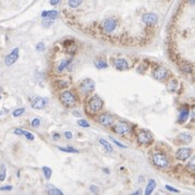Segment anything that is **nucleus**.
Returning <instances> with one entry per match:
<instances>
[{
    "mask_svg": "<svg viewBox=\"0 0 195 195\" xmlns=\"http://www.w3.org/2000/svg\"><path fill=\"white\" fill-rule=\"evenodd\" d=\"M60 100H61V103L66 107L74 106V105L76 104V97H75L74 94L70 91L63 92V93L60 95Z\"/></svg>",
    "mask_w": 195,
    "mask_h": 195,
    "instance_id": "f257e3e1",
    "label": "nucleus"
},
{
    "mask_svg": "<svg viewBox=\"0 0 195 195\" xmlns=\"http://www.w3.org/2000/svg\"><path fill=\"white\" fill-rule=\"evenodd\" d=\"M104 106V102L99 96L95 95L94 97L91 98V100L88 102V110L91 112H97Z\"/></svg>",
    "mask_w": 195,
    "mask_h": 195,
    "instance_id": "f03ea898",
    "label": "nucleus"
},
{
    "mask_svg": "<svg viewBox=\"0 0 195 195\" xmlns=\"http://www.w3.org/2000/svg\"><path fill=\"white\" fill-rule=\"evenodd\" d=\"M153 141V135L146 130H141L137 134V143L140 145H147Z\"/></svg>",
    "mask_w": 195,
    "mask_h": 195,
    "instance_id": "7ed1b4c3",
    "label": "nucleus"
},
{
    "mask_svg": "<svg viewBox=\"0 0 195 195\" xmlns=\"http://www.w3.org/2000/svg\"><path fill=\"white\" fill-rule=\"evenodd\" d=\"M153 162L159 168H166L168 166V159L164 154H154L153 155Z\"/></svg>",
    "mask_w": 195,
    "mask_h": 195,
    "instance_id": "20e7f679",
    "label": "nucleus"
},
{
    "mask_svg": "<svg viewBox=\"0 0 195 195\" xmlns=\"http://www.w3.org/2000/svg\"><path fill=\"white\" fill-rule=\"evenodd\" d=\"M95 89V82L91 79H85L81 84V92L83 94H89Z\"/></svg>",
    "mask_w": 195,
    "mask_h": 195,
    "instance_id": "39448f33",
    "label": "nucleus"
},
{
    "mask_svg": "<svg viewBox=\"0 0 195 195\" xmlns=\"http://www.w3.org/2000/svg\"><path fill=\"white\" fill-rule=\"evenodd\" d=\"M116 27H117V22L112 18H108V19H106L103 22V29H104V31L106 33H112V32H114Z\"/></svg>",
    "mask_w": 195,
    "mask_h": 195,
    "instance_id": "423d86ee",
    "label": "nucleus"
},
{
    "mask_svg": "<svg viewBox=\"0 0 195 195\" xmlns=\"http://www.w3.org/2000/svg\"><path fill=\"white\" fill-rule=\"evenodd\" d=\"M19 52H20V49L19 48H14V49L12 50V51L10 52V54L8 55V56L6 57V59H4V62H6V65L8 66H12L13 63L15 62V61L18 60V58H19Z\"/></svg>",
    "mask_w": 195,
    "mask_h": 195,
    "instance_id": "0eeeda50",
    "label": "nucleus"
},
{
    "mask_svg": "<svg viewBox=\"0 0 195 195\" xmlns=\"http://www.w3.org/2000/svg\"><path fill=\"white\" fill-rule=\"evenodd\" d=\"M114 132L117 133V134H120V135H123L125 134V133L130 132V125L128 124L127 122H123V121H119V122H117V124L114 125L113 128Z\"/></svg>",
    "mask_w": 195,
    "mask_h": 195,
    "instance_id": "6e6552de",
    "label": "nucleus"
},
{
    "mask_svg": "<svg viewBox=\"0 0 195 195\" xmlns=\"http://www.w3.org/2000/svg\"><path fill=\"white\" fill-rule=\"evenodd\" d=\"M142 21L145 23V24L154 25L158 22V15L155 14V13H145L142 17Z\"/></svg>",
    "mask_w": 195,
    "mask_h": 195,
    "instance_id": "1a4fd4ad",
    "label": "nucleus"
},
{
    "mask_svg": "<svg viewBox=\"0 0 195 195\" xmlns=\"http://www.w3.org/2000/svg\"><path fill=\"white\" fill-rule=\"evenodd\" d=\"M191 154H192V150H190V148L182 147V148H179V150H177L176 156L179 160H187V158H190Z\"/></svg>",
    "mask_w": 195,
    "mask_h": 195,
    "instance_id": "9d476101",
    "label": "nucleus"
},
{
    "mask_svg": "<svg viewBox=\"0 0 195 195\" xmlns=\"http://www.w3.org/2000/svg\"><path fill=\"white\" fill-rule=\"evenodd\" d=\"M47 106V100L42 97H35L32 100V108L34 109H44Z\"/></svg>",
    "mask_w": 195,
    "mask_h": 195,
    "instance_id": "9b49d317",
    "label": "nucleus"
},
{
    "mask_svg": "<svg viewBox=\"0 0 195 195\" xmlns=\"http://www.w3.org/2000/svg\"><path fill=\"white\" fill-rule=\"evenodd\" d=\"M167 76H168V71H167V69L162 68V66H159V68H157L154 71V77H155L156 80L162 81V80H165Z\"/></svg>",
    "mask_w": 195,
    "mask_h": 195,
    "instance_id": "f8f14e48",
    "label": "nucleus"
},
{
    "mask_svg": "<svg viewBox=\"0 0 195 195\" xmlns=\"http://www.w3.org/2000/svg\"><path fill=\"white\" fill-rule=\"evenodd\" d=\"M113 66H114V68L118 69V70H127V69H129V62L123 58L116 59V60L113 61Z\"/></svg>",
    "mask_w": 195,
    "mask_h": 195,
    "instance_id": "ddd939ff",
    "label": "nucleus"
},
{
    "mask_svg": "<svg viewBox=\"0 0 195 195\" xmlns=\"http://www.w3.org/2000/svg\"><path fill=\"white\" fill-rule=\"evenodd\" d=\"M112 122H113V118L108 113H104L103 116L99 117V123L104 127H109Z\"/></svg>",
    "mask_w": 195,
    "mask_h": 195,
    "instance_id": "4468645a",
    "label": "nucleus"
},
{
    "mask_svg": "<svg viewBox=\"0 0 195 195\" xmlns=\"http://www.w3.org/2000/svg\"><path fill=\"white\" fill-rule=\"evenodd\" d=\"M45 189H46V192H47L48 194H50V195H62V191H60V190L58 189V187H56L55 185H52V184H46V187H45Z\"/></svg>",
    "mask_w": 195,
    "mask_h": 195,
    "instance_id": "2eb2a0df",
    "label": "nucleus"
},
{
    "mask_svg": "<svg viewBox=\"0 0 195 195\" xmlns=\"http://www.w3.org/2000/svg\"><path fill=\"white\" fill-rule=\"evenodd\" d=\"M189 114H190V110L187 108H183L181 110L180 114H179V123H181V124L184 123L187 120V118H189Z\"/></svg>",
    "mask_w": 195,
    "mask_h": 195,
    "instance_id": "dca6fc26",
    "label": "nucleus"
},
{
    "mask_svg": "<svg viewBox=\"0 0 195 195\" xmlns=\"http://www.w3.org/2000/svg\"><path fill=\"white\" fill-rule=\"evenodd\" d=\"M179 140H180L182 143H184V144H189L190 142L192 141V136H191V134L190 133H187V132H183V133H180L179 134Z\"/></svg>",
    "mask_w": 195,
    "mask_h": 195,
    "instance_id": "f3484780",
    "label": "nucleus"
},
{
    "mask_svg": "<svg viewBox=\"0 0 195 195\" xmlns=\"http://www.w3.org/2000/svg\"><path fill=\"white\" fill-rule=\"evenodd\" d=\"M156 187V181L154 180V179H150V181H148L147 183V187H146V190H145V195H150L153 193V191L155 190Z\"/></svg>",
    "mask_w": 195,
    "mask_h": 195,
    "instance_id": "a211bd4d",
    "label": "nucleus"
},
{
    "mask_svg": "<svg viewBox=\"0 0 195 195\" xmlns=\"http://www.w3.org/2000/svg\"><path fill=\"white\" fill-rule=\"evenodd\" d=\"M58 11L56 10H51V11H44L42 12V17L43 18H49V19H56L57 17H58Z\"/></svg>",
    "mask_w": 195,
    "mask_h": 195,
    "instance_id": "6ab92c4d",
    "label": "nucleus"
},
{
    "mask_svg": "<svg viewBox=\"0 0 195 195\" xmlns=\"http://www.w3.org/2000/svg\"><path fill=\"white\" fill-rule=\"evenodd\" d=\"M71 61H72V59H63L62 61H61L60 63H59L58 68H57V70L59 71V72H62L63 70H65L66 68H68L69 65L71 63Z\"/></svg>",
    "mask_w": 195,
    "mask_h": 195,
    "instance_id": "aec40b11",
    "label": "nucleus"
},
{
    "mask_svg": "<svg viewBox=\"0 0 195 195\" xmlns=\"http://www.w3.org/2000/svg\"><path fill=\"white\" fill-rule=\"evenodd\" d=\"M177 86H178V83H177L176 80H171L170 83L167 85V91H168L169 93H173V92L176 91Z\"/></svg>",
    "mask_w": 195,
    "mask_h": 195,
    "instance_id": "412c9836",
    "label": "nucleus"
},
{
    "mask_svg": "<svg viewBox=\"0 0 195 195\" xmlns=\"http://www.w3.org/2000/svg\"><path fill=\"white\" fill-rule=\"evenodd\" d=\"M95 66L96 68L98 69H106L108 65H107V62L105 60H103V59H97V60H95Z\"/></svg>",
    "mask_w": 195,
    "mask_h": 195,
    "instance_id": "4be33fe9",
    "label": "nucleus"
},
{
    "mask_svg": "<svg viewBox=\"0 0 195 195\" xmlns=\"http://www.w3.org/2000/svg\"><path fill=\"white\" fill-rule=\"evenodd\" d=\"M99 143L102 144L103 146H104L105 148H106L108 152H112L113 150V148H112V146H111V144L109 143V142H107L106 140H103V139H100L99 140Z\"/></svg>",
    "mask_w": 195,
    "mask_h": 195,
    "instance_id": "5701e85b",
    "label": "nucleus"
},
{
    "mask_svg": "<svg viewBox=\"0 0 195 195\" xmlns=\"http://www.w3.org/2000/svg\"><path fill=\"white\" fill-rule=\"evenodd\" d=\"M81 3H82V0H68L69 7H71V8H73V9L77 8Z\"/></svg>",
    "mask_w": 195,
    "mask_h": 195,
    "instance_id": "b1692460",
    "label": "nucleus"
},
{
    "mask_svg": "<svg viewBox=\"0 0 195 195\" xmlns=\"http://www.w3.org/2000/svg\"><path fill=\"white\" fill-rule=\"evenodd\" d=\"M43 172H44V174H45V178L47 179V180H49V179L51 178L52 171L49 167H46V166L43 167Z\"/></svg>",
    "mask_w": 195,
    "mask_h": 195,
    "instance_id": "393cba45",
    "label": "nucleus"
},
{
    "mask_svg": "<svg viewBox=\"0 0 195 195\" xmlns=\"http://www.w3.org/2000/svg\"><path fill=\"white\" fill-rule=\"evenodd\" d=\"M59 150H61V152H65V153H73V154H75V153H79V150H75V148H72V147H59Z\"/></svg>",
    "mask_w": 195,
    "mask_h": 195,
    "instance_id": "a878e982",
    "label": "nucleus"
},
{
    "mask_svg": "<svg viewBox=\"0 0 195 195\" xmlns=\"http://www.w3.org/2000/svg\"><path fill=\"white\" fill-rule=\"evenodd\" d=\"M6 166L4 165H2L1 168H0V181H3L4 179H6Z\"/></svg>",
    "mask_w": 195,
    "mask_h": 195,
    "instance_id": "bb28decb",
    "label": "nucleus"
},
{
    "mask_svg": "<svg viewBox=\"0 0 195 195\" xmlns=\"http://www.w3.org/2000/svg\"><path fill=\"white\" fill-rule=\"evenodd\" d=\"M77 124L82 128H89V123L87 122L86 120H84V119H80V120H77Z\"/></svg>",
    "mask_w": 195,
    "mask_h": 195,
    "instance_id": "cd10ccee",
    "label": "nucleus"
},
{
    "mask_svg": "<svg viewBox=\"0 0 195 195\" xmlns=\"http://www.w3.org/2000/svg\"><path fill=\"white\" fill-rule=\"evenodd\" d=\"M24 111H25L24 108H19V109L14 110V111H13V117H20L21 114L24 113Z\"/></svg>",
    "mask_w": 195,
    "mask_h": 195,
    "instance_id": "c85d7f7f",
    "label": "nucleus"
},
{
    "mask_svg": "<svg viewBox=\"0 0 195 195\" xmlns=\"http://www.w3.org/2000/svg\"><path fill=\"white\" fill-rule=\"evenodd\" d=\"M52 23H54V21H52V19H49V18H48V19H45V20H44V21L42 22V24H43L45 27H48V26H50V25H51Z\"/></svg>",
    "mask_w": 195,
    "mask_h": 195,
    "instance_id": "c756f323",
    "label": "nucleus"
},
{
    "mask_svg": "<svg viewBox=\"0 0 195 195\" xmlns=\"http://www.w3.org/2000/svg\"><path fill=\"white\" fill-rule=\"evenodd\" d=\"M31 124H32V127L33 128H37V127H40V120L38 118H35V119H33L32 120V122H31Z\"/></svg>",
    "mask_w": 195,
    "mask_h": 195,
    "instance_id": "7c9ffc66",
    "label": "nucleus"
},
{
    "mask_svg": "<svg viewBox=\"0 0 195 195\" xmlns=\"http://www.w3.org/2000/svg\"><path fill=\"white\" fill-rule=\"evenodd\" d=\"M36 50H37V51H44V50H45V44L38 43L37 45H36Z\"/></svg>",
    "mask_w": 195,
    "mask_h": 195,
    "instance_id": "2f4dec72",
    "label": "nucleus"
},
{
    "mask_svg": "<svg viewBox=\"0 0 195 195\" xmlns=\"http://www.w3.org/2000/svg\"><path fill=\"white\" fill-rule=\"evenodd\" d=\"M23 135H25V136H26V139L29 140V141H33V140L35 139V136H34L32 133L27 132V131H24V134H23Z\"/></svg>",
    "mask_w": 195,
    "mask_h": 195,
    "instance_id": "473e14b6",
    "label": "nucleus"
},
{
    "mask_svg": "<svg viewBox=\"0 0 195 195\" xmlns=\"http://www.w3.org/2000/svg\"><path fill=\"white\" fill-rule=\"evenodd\" d=\"M166 189L168 190V191H170V192H174V193H180V191H179V190H177L176 187H170V185H166Z\"/></svg>",
    "mask_w": 195,
    "mask_h": 195,
    "instance_id": "72a5a7b5",
    "label": "nucleus"
},
{
    "mask_svg": "<svg viewBox=\"0 0 195 195\" xmlns=\"http://www.w3.org/2000/svg\"><path fill=\"white\" fill-rule=\"evenodd\" d=\"M112 141H113V143L116 144V145H118L119 147H121V148H124V150H125V148H128L127 146H125V145H123L122 143H120V142H119V141H117V140H112Z\"/></svg>",
    "mask_w": 195,
    "mask_h": 195,
    "instance_id": "f704fd0d",
    "label": "nucleus"
},
{
    "mask_svg": "<svg viewBox=\"0 0 195 195\" xmlns=\"http://www.w3.org/2000/svg\"><path fill=\"white\" fill-rule=\"evenodd\" d=\"M181 69H182V71H183V72H185V73H190L192 71V69L190 68L189 66H182Z\"/></svg>",
    "mask_w": 195,
    "mask_h": 195,
    "instance_id": "c9c22d12",
    "label": "nucleus"
},
{
    "mask_svg": "<svg viewBox=\"0 0 195 195\" xmlns=\"http://www.w3.org/2000/svg\"><path fill=\"white\" fill-rule=\"evenodd\" d=\"M65 136L66 140H71L73 137V134L70 132V131H66V132H65Z\"/></svg>",
    "mask_w": 195,
    "mask_h": 195,
    "instance_id": "e433bc0d",
    "label": "nucleus"
},
{
    "mask_svg": "<svg viewBox=\"0 0 195 195\" xmlns=\"http://www.w3.org/2000/svg\"><path fill=\"white\" fill-rule=\"evenodd\" d=\"M12 190V187L11 185H6V187H0V191H11Z\"/></svg>",
    "mask_w": 195,
    "mask_h": 195,
    "instance_id": "4c0bfd02",
    "label": "nucleus"
},
{
    "mask_svg": "<svg viewBox=\"0 0 195 195\" xmlns=\"http://www.w3.org/2000/svg\"><path fill=\"white\" fill-rule=\"evenodd\" d=\"M14 133L17 135H23V134H24V130H22V129H20V128H18V129L14 130Z\"/></svg>",
    "mask_w": 195,
    "mask_h": 195,
    "instance_id": "58836bf2",
    "label": "nucleus"
},
{
    "mask_svg": "<svg viewBox=\"0 0 195 195\" xmlns=\"http://www.w3.org/2000/svg\"><path fill=\"white\" fill-rule=\"evenodd\" d=\"M89 190H91V192L97 193V192H98V187H96V185H91V187H89Z\"/></svg>",
    "mask_w": 195,
    "mask_h": 195,
    "instance_id": "ea45409f",
    "label": "nucleus"
},
{
    "mask_svg": "<svg viewBox=\"0 0 195 195\" xmlns=\"http://www.w3.org/2000/svg\"><path fill=\"white\" fill-rule=\"evenodd\" d=\"M52 139H54L55 141H58V140L60 139V134H58V133H55V134L52 135Z\"/></svg>",
    "mask_w": 195,
    "mask_h": 195,
    "instance_id": "a19ab883",
    "label": "nucleus"
},
{
    "mask_svg": "<svg viewBox=\"0 0 195 195\" xmlns=\"http://www.w3.org/2000/svg\"><path fill=\"white\" fill-rule=\"evenodd\" d=\"M59 2H60V0H50V4H51V6H56Z\"/></svg>",
    "mask_w": 195,
    "mask_h": 195,
    "instance_id": "79ce46f5",
    "label": "nucleus"
},
{
    "mask_svg": "<svg viewBox=\"0 0 195 195\" xmlns=\"http://www.w3.org/2000/svg\"><path fill=\"white\" fill-rule=\"evenodd\" d=\"M73 116H77V117H80V116H81V114H80V112L73 111Z\"/></svg>",
    "mask_w": 195,
    "mask_h": 195,
    "instance_id": "37998d69",
    "label": "nucleus"
},
{
    "mask_svg": "<svg viewBox=\"0 0 195 195\" xmlns=\"http://www.w3.org/2000/svg\"><path fill=\"white\" fill-rule=\"evenodd\" d=\"M139 180H140V182H143V180H144V178H143V177H140V178H139Z\"/></svg>",
    "mask_w": 195,
    "mask_h": 195,
    "instance_id": "c03bdc74",
    "label": "nucleus"
},
{
    "mask_svg": "<svg viewBox=\"0 0 195 195\" xmlns=\"http://www.w3.org/2000/svg\"><path fill=\"white\" fill-rule=\"evenodd\" d=\"M104 171H105V172H106V173H109V169H108V168H104Z\"/></svg>",
    "mask_w": 195,
    "mask_h": 195,
    "instance_id": "a18cd8bd",
    "label": "nucleus"
},
{
    "mask_svg": "<svg viewBox=\"0 0 195 195\" xmlns=\"http://www.w3.org/2000/svg\"><path fill=\"white\" fill-rule=\"evenodd\" d=\"M136 194H141V192H140V191H137V192H135V193H134V195H136Z\"/></svg>",
    "mask_w": 195,
    "mask_h": 195,
    "instance_id": "49530a36",
    "label": "nucleus"
},
{
    "mask_svg": "<svg viewBox=\"0 0 195 195\" xmlns=\"http://www.w3.org/2000/svg\"><path fill=\"white\" fill-rule=\"evenodd\" d=\"M0 93H1V88H0Z\"/></svg>",
    "mask_w": 195,
    "mask_h": 195,
    "instance_id": "de8ad7c7",
    "label": "nucleus"
}]
</instances>
